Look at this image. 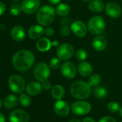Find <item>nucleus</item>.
<instances>
[{"label": "nucleus", "mask_w": 122, "mask_h": 122, "mask_svg": "<svg viewBox=\"0 0 122 122\" xmlns=\"http://www.w3.org/2000/svg\"><path fill=\"white\" fill-rule=\"evenodd\" d=\"M78 72L83 77H88L93 73V67L88 62H81L78 66Z\"/></svg>", "instance_id": "18"}, {"label": "nucleus", "mask_w": 122, "mask_h": 122, "mask_svg": "<svg viewBox=\"0 0 122 122\" xmlns=\"http://www.w3.org/2000/svg\"><path fill=\"white\" fill-rule=\"evenodd\" d=\"M93 93L97 98H103L107 95V90L103 86H98L93 89Z\"/></svg>", "instance_id": "25"}, {"label": "nucleus", "mask_w": 122, "mask_h": 122, "mask_svg": "<svg viewBox=\"0 0 122 122\" xmlns=\"http://www.w3.org/2000/svg\"><path fill=\"white\" fill-rule=\"evenodd\" d=\"M98 122H116V119L112 117V116H103L102 117Z\"/></svg>", "instance_id": "33"}, {"label": "nucleus", "mask_w": 122, "mask_h": 122, "mask_svg": "<svg viewBox=\"0 0 122 122\" xmlns=\"http://www.w3.org/2000/svg\"><path fill=\"white\" fill-rule=\"evenodd\" d=\"M105 11L106 15L113 19L118 18L122 12L121 6L118 3L114 2L108 3L105 7Z\"/></svg>", "instance_id": "13"}, {"label": "nucleus", "mask_w": 122, "mask_h": 122, "mask_svg": "<svg viewBox=\"0 0 122 122\" xmlns=\"http://www.w3.org/2000/svg\"><path fill=\"white\" fill-rule=\"evenodd\" d=\"M82 1H83V2H90L91 0H82Z\"/></svg>", "instance_id": "45"}, {"label": "nucleus", "mask_w": 122, "mask_h": 122, "mask_svg": "<svg viewBox=\"0 0 122 122\" xmlns=\"http://www.w3.org/2000/svg\"><path fill=\"white\" fill-rule=\"evenodd\" d=\"M42 89V84H40L38 82H35V81L29 83L25 88V91L30 96L38 95L39 93H41Z\"/></svg>", "instance_id": "19"}, {"label": "nucleus", "mask_w": 122, "mask_h": 122, "mask_svg": "<svg viewBox=\"0 0 122 122\" xmlns=\"http://www.w3.org/2000/svg\"><path fill=\"white\" fill-rule=\"evenodd\" d=\"M45 34V29L42 25H33L31 26L27 32L29 37L32 40H36L42 37Z\"/></svg>", "instance_id": "17"}, {"label": "nucleus", "mask_w": 122, "mask_h": 122, "mask_svg": "<svg viewBox=\"0 0 122 122\" xmlns=\"http://www.w3.org/2000/svg\"><path fill=\"white\" fill-rule=\"evenodd\" d=\"M34 76L40 82H43L48 79L50 75V66L45 63H39L34 68Z\"/></svg>", "instance_id": "6"}, {"label": "nucleus", "mask_w": 122, "mask_h": 122, "mask_svg": "<svg viewBox=\"0 0 122 122\" xmlns=\"http://www.w3.org/2000/svg\"><path fill=\"white\" fill-rule=\"evenodd\" d=\"M71 29L73 34L78 37H85L88 32V27L84 22L80 20H76L72 22L71 25Z\"/></svg>", "instance_id": "12"}, {"label": "nucleus", "mask_w": 122, "mask_h": 122, "mask_svg": "<svg viewBox=\"0 0 122 122\" xmlns=\"http://www.w3.org/2000/svg\"><path fill=\"white\" fill-rule=\"evenodd\" d=\"M106 28V22L100 16H94L91 17L88 23V30L94 35L102 34Z\"/></svg>", "instance_id": "4"}, {"label": "nucleus", "mask_w": 122, "mask_h": 122, "mask_svg": "<svg viewBox=\"0 0 122 122\" xmlns=\"http://www.w3.org/2000/svg\"><path fill=\"white\" fill-rule=\"evenodd\" d=\"M55 10L50 5L41 7L36 15L37 22L42 26H48L51 25L55 17Z\"/></svg>", "instance_id": "3"}, {"label": "nucleus", "mask_w": 122, "mask_h": 122, "mask_svg": "<svg viewBox=\"0 0 122 122\" xmlns=\"http://www.w3.org/2000/svg\"><path fill=\"white\" fill-rule=\"evenodd\" d=\"M51 5H57L61 2V0H48Z\"/></svg>", "instance_id": "40"}, {"label": "nucleus", "mask_w": 122, "mask_h": 122, "mask_svg": "<svg viewBox=\"0 0 122 122\" xmlns=\"http://www.w3.org/2000/svg\"><path fill=\"white\" fill-rule=\"evenodd\" d=\"M70 23H71V20L69 18H68V17L63 18L62 20V21H61V25H62V26H63V25H68Z\"/></svg>", "instance_id": "37"}, {"label": "nucleus", "mask_w": 122, "mask_h": 122, "mask_svg": "<svg viewBox=\"0 0 122 122\" xmlns=\"http://www.w3.org/2000/svg\"><path fill=\"white\" fill-rule=\"evenodd\" d=\"M101 81V76L98 74H94V75H91L87 83L91 87H96L99 86Z\"/></svg>", "instance_id": "26"}, {"label": "nucleus", "mask_w": 122, "mask_h": 122, "mask_svg": "<svg viewBox=\"0 0 122 122\" xmlns=\"http://www.w3.org/2000/svg\"><path fill=\"white\" fill-rule=\"evenodd\" d=\"M40 6V0H24L21 7L22 11L28 15H32L38 11Z\"/></svg>", "instance_id": "10"}, {"label": "nucleus", "mask_w": 122, "mask_h": 122, "mask_svg": "<svg viewBox=\"0 0 122 122\" xmlns=\"http://www.w3.org/2000/svg\"><path fill=\"white\" fill-rule=\"evenodd\" d=\"M2 104H3V101H2V99L0 98V108H2Z\"/></svg>", "instance_id": "44"}, {"label": "nucleus", "mask_w": 122, "mask_h": 122, "mask_svg": "<svg viewBox=\"0 0 122 122\" xmlns=\"http://www.w3.org/2000/svg\"><path fill=\"white\" fill-rule=\"evenodd\" d=\"M104 7V3L101 0H91L88 3V9L94 13L101 12Z\"/></svg>", "instance_id": "22"}, {"label": "nucleus", "mask_w": 122, "mask_h": 122, "mask_svg": "<svg viewBox=\"0 0 122 122\" xmlns=\"http://www.w3.org/2000/svg\"><path fill=\"white\" fill-rule=\"evenodd\" d=\"M6 121V117L5 116L0 112V122H5Z\"/></svg>", "instance_id": "39"}, {"label": "nucleus", "mask_w": 122, "mask_h": 122, "mask_svg": "<svg viewBox=\"0 0 122 122\" xmlns=\"http://www.w3.org/2000/svg\"><path fill=\"white\" fill-rule=\"evenodd\" d=\"M51 96L56 100H61L65 96V89L61 85H55L51 88Z\"/></svg>", "instance_id": "23"}, {"label": "nucleus", "mask_w": 122, "mask_h": 122, "mask_svg": "<svg viewBox=\"0 0 122 122\" xmlns=\"http://www.w3.org/2000/svg\"><path fill=\"white\" fill-rule=\"evenodd\" d=\"M52 46H58V42L57 41H54L52 42Z\"/></svg>", "instance_id": "42"}, {"label": "nucleus", "mask_w": 122, "mask_h": 122, "mask_svg": "<svg viewBox=\"0 0 122 122\" xmlns=\"http://www.w3.org/2000/svg\"><path fill=\"white\" fill-rule=\"evenodd\" d=\"M22 11V7L18 5H13L10 9V12L11 13L12 15L13 16H18L21 14V12Z\"/></svg>", "instance_id": "31"}, {"label": "nucleus", "mask_w": 122, "mask_h": 122, "mask_svg": "<svg viewBox=\"0 0 122 122\" xmlns=\"http://www.w3.org/2000/svg\"><path fill=\"white\" fill-rule=\"evenodd\" d=\"M92 46L93 49L98 52L103 51L106 49L107 46V41L106 39L101 35H97L95 37L92 42Z\"/></svg>", "instance_id": "16"}, {"label": "nucleus", "mask_w": 122, "mask_h": 122, "mask_svg": "<svg viewBox=\"0 0 122 122\" xmlns=\"http://www.w3.org/2000/svg\"><path fill=\"white\" fill-rule=\"evenodd\" d=\"M18 101H19V98H17V97L15 95L10 94L5 98L3 103L6 108L12 109L17 106Z\"/></svg>", "instance_id": "21"}, {"label": "nucleus", "mask_w": 122, "mask_h": 122, "mask_svg": "<svg viewBox=\"0 0 122 122\" xmlns=\"http://www.w3.org/2000/svg\"><path fill=\"white\" fill-rule=\"evenodd\" d=\"M19 102L22 106L28 107L30 106V104L32 103V100H31V98L28 95L22 93L19 97Z\"/></svg>", "instance_id": "27"}, {"label": "nucleus", "mask_w": 122, "mask_h": 122, "mask_svg": "<svg viewBox=\"0 0 122 122\" xmlns=\"http://www.w3.org/2000/svg\"><path fill=\"white\" fill-rule=\"evenodd\" d=\"M108 109L110 112L113 113H117L120 110V105L116 101H111L108 103Z\"/></svg>", "instance_id": "29"}, {"label": "nucleus", "mask_w": 122, "mask_h": 122, "mask_svg": "<svg viewBox=\"0 0 122 122\" xmlns=\"http://www.w3.org/2000/svg\"><path fill=\"white\" fill-rule=\"evenodd\" d=\"M6 11V6L3 2H0V16L2 15Z\"/></svg>", "instance_id": "36"}, {"label": "nucleus", "mask_w": 122, "mask_h": 122, "mask_svg": "<svg viewBox=\"0 0 122 122\" xmlns=\"http://www.w3.org/2000/svg\"><path fill=\"white\" fill-rule=\"evenodd\" d=\"M71 110L75 115L83 116L88 114L91 110V105L85 101H75L71 106Z\"/></svg>", "instance_id": "8"}, {"label": "nucleus", "mask_w": 122, "mask_h": 122, "mask_svg": "<svg viewBox=\"0 0 122 122\" xmlns=\"http://www.w3.org/2000/svg\"><path fill=\"white\" fill-rule=\"evenodd\" d=\"M10 122H29L30 115L23 109L14 110L9 116Z\"/></svg>", "instance_id": "11"}, {"label": "nucleus", "mask_w": 122, "mask_h": 122, "mask_svg": "<svg viewBox=\"0 0 122 122\" xmlns=\"http://www.w3.org/2000/svg\"><path fill=\"white\" fill-rule=\"evenodd\" d=\"M60 60L57 57H52L50 61H49V66L50 68L53 69V70H56L57 68H59L61 66V63H60Z\"/></svg>", "instance_id": "28"}, {"label": "nucleus", "mask_w": 122, "mask_h": 122, "mask_svg": "<svg viewBox=\"0 0 122 122\" xmlns=\"http://www.w3.org/2000/svg\"><path fill=\"white\" fill-rule=\"evenodd\" d=\"M11 36L12 39L17 42H21L24 40L26 36L25 28L20 25L15 26L11 30Z\"/></svg>", "instance_id": "15"}, {"label": "nucleus", "mask_w": 122, "mask_h": 122, "mask_svg": "<svg viewBox=\"0 0 122 122\" xmlns=\"http://www.w3.org/2000/svg\"><path fill=\"white\" fill-rule=\"evenodd\" d=\"M68 122H81L79 119H77V118H73L71 119V121H69Z\"/></svg>", "instance_id": "41"}, {"label": "nucleus", "mask_w": 122, "mask_h": 122, "mask_svg": "<svg viewBox=\"0 0 122 122\" xmlns=\"http://www.w3.org/2000/svg\"><path fill=\"white\" fill-rule=\"evenodd\" d=\"M57 56L62 61H67L71 58L74 54V48L69 43L60 44L57 47Z\"/></svg>", "instance_id": "7"}, {"label": "nucleus", "mask_w": 122, "mask_h": 122, "mask_svg": "<svg viewBox=\"0 0 122 122\" xmlns=\"http://www.w3.org/2000/svg\"><path fill=\"white\" fill-rule=\"evenodd\" d=\"M76 58L78 60L83 61L88 57V52L85 49H80L76 52Z\"/></svg>", "instance_id": "30"}, {"label": "nucleus", "mask_w": 122, "mask_h": 122, "mask_svg": "<svg viewBox=\"0 0 122 122\" xmlns=\"http://www.w3.org/2000/svg\"><path fill=\"white\" fill-rule=\"evenodd\" d=\"M55 30L51 27H47L46 29H45V34L47 37H51L54 35Z\"/></svg>", "instance_id": "34"}, {"label": "nucleus", "mask_w": 122, "mask_h": 122, "mask_svg": "<svg viewBox=\"0 0 122 122\" xmlns=\"http://www.w3.org/2000/svg\"><path fill=\"white\" fill-rule=\"evenodd\" d=\"M8 85L10 90L17 94L22 93L26 88L25 80L22 77L18 75L11 76L8 80Z\"/></svg>", "instance_id": "5"}, {"label": "nucleus", "mask_w": 122, "mask_h": 122, "mask_svg": "<svg viewBox=\"0 0 122 122\" xmlns=\"http://www.w3.org/2000/svg\"><path fill=\"white\" fill-rule=\"evenodd\" d=\"M77 68L73 63L67 61L60 66V72L62 75L68 79H73L76 77L77 73Z\"/></svg>", "instance_id": "9"}, {"label": "nucleus", "mask_w": 122, "mask_h": 122, "mask_svg": "<svg viewBox=\"0 0 122 122\" xmlns=\"http://www.w3.org/2000/svg\"><path fill=\"white\" fill-rule=\"evenodd\" d=\"M119 113H120V116L122 117V107L120 108V110H119Z\"/></svg>", "instance_id": "43"}, {"label": "nucleus", "mask_w": 122, "mask_h": 122, "mask_svg": "<svg viewBox=\"0 0 122 122\" xmlns=\"http://www.w3.org/2000/svg\"><path fill=\"white\" fill-rule=\"evenodd\" d=\"M53 110L55 113L59 116H66L70 112V107L67 102L65 101L57 100L53 106Z\"/></svg>", "instance_id": "14"}, {"label": "nucleus", "mask_w": 122, "mask_h": 122, "mask_svg": "<svg viewBox=\"0 0 122 122\" xmlns=\"http://www.w3.org/2000/svg\"><path fill=\"white\" fill-rule=\"evenodd\" d=\"M83 122H96V121L91 117H86L83 120Z\"/></svg>", "instance_id": "38"}, {"label": "nucleus", "mask_w": 122, "mask_h": 122, "mask_svg": "<svg viewBox=\"0 0 122 122\" xmlns=\"http://www.w3.org/2000/svg\"><path fill=\"white\" fill-rule=\"evenodd\" d=\"M71 7L66 3H61L58 5L55 9L56 14L60 17H65L70 13Z\"/></svg>", "instance_id": "24"}, {"label": "nucleus", "mask_w": 122, "mask_h": 122, "mask_svg": "<svg viewBox=\"0 0 122 122\" xmlns=\"http://www.w3.org/2000/svg\"><path fill=\"white\" fill-rule=\"evenodd\" d=\"M42 88L47 91V90H50L52 88V84H51L50 81H49L48 80H46V81L42 82Z\"/></svg>", "instance_id": "35"}, {"label": "nucleus", "mask_w": 122, "mask_h": 122, "mask_svg": "<svg viewBox=\"0 0 122 122\" xmlns=\"http://www.w3.org/2000/svg\"><path fill=\"white\" fill-rule=\"evenodd\" d=\"M91 87L88 83L78 81L74 82L70 88L71 94L73 98L79 100H84L88 98L91 93Z\"/></svg>", "instance_id": "2"}, {"label": "nucleus", "mask_w": 122, "mask_h": 122, "mask_svg": "<svg viewBox=\"0 0 122 122\" xmlns=\"http://www.w3.org/2000/svg\"><path fill=\"white\" fill-rule=\"evenodd\" d=\"M121 122H122V121H121Z\"/></svg>", "instance_id": "46"}, {"label": "nucleus", "mask_w": 122, "mask_h": 122, "mask_svg": "<svg viewBox=\"0 0 122 122\" xmlns=\"http://www.w3.org/2000/svg\"><path fill=\"white\" fill-rule=\"evenodd\" d=\"M35 62L33 53L27 50H22L17 52L12 57L14 68L19 71H25L32 68Z\"/></svg>", "instance_id": "1"}, {"label": "nucleus", "mask_w": 122, "mask_h": 122, "mask_svg": "<svg viewBox=\"0 0 122 122\" xmlns=\"http://www.w3.org/2000/svg\"><path fill=\"white\" fill-rule=\"evenodd\" d=\"M52 46V45L51 41L47 37H42L39 39L36 43V47L40 52L48 51Z\"/></svg>", "instance_id": "20"}, {"label": "nucleus", "mask_w": 122, "mask_h": 122, "mask_svg": "<svg viewBox=\"0 0 122 122\" xmlns=\"http://www.w3.org/2000/svg\"><path fill=\"white\" fill-rule=\"evenodd\" d=\"M71 29L69 25H63L60 29V34L63 37H67L71 33Z\"/></svg>", "instance_id": "32"}]
</instances>
